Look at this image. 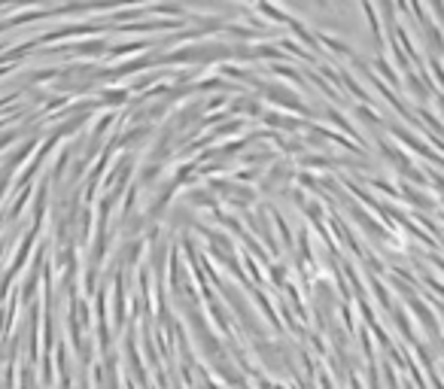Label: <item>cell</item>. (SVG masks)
Instances as JSON below:
<instances>
[{
	"instance_id": "cell-6",
	"label": "cell",
	"mask_w": 444,
	"mask_h": 389,
	"mask_svg": "<svg viewBox=\"0 0 444 389\" xmlns=\"http://www.w3.org/2000/svg\"><path fill=\"white\" fill-rule=\"evenodd\" d=\"M292 180V164H286V161H280V164H274L271 171L262 177V189L265 192H274L280 183H289Z\"/></svg>"
},
{
	"instance_id": "cell-10",
	"label": "cell",
	"mask_w": 444,
	"mask_h": 389,
	"mask_svg": "<svg viewBox=\"0 0 444 389\" xmlns=\"http://www.w3.org/2000/svg\"><path fill=\"white\" fill-rule=\"evenodd\" d=\"M372 67H374L377 73H381V77H384L386 82H390V86H396V88H399V86H402L399 73H396V67H393V64H390V61H386V58H384V55H374V64H372Z\"/></svg>"
},
{
	"instance_id": "cell-17",
	"label": "cell",
	"mask_w": 444,
	"mask_h": 389,
	"mask_svg": "<svg viewBox=\"0 0 444 389\" xmlns=\"http://www.w3.org/2000/svg\"><path fill=\"white\" fill-rule=\"evenodd\" d=\"M432 98H436V107H438V113L444 116V91H436V95H432Z\"/></svg>"
},
{
	"instance_id": "cell-12",
	"label": "cell",
	"mask_w": 444,
	"mask_h": 389,
	"mask_svg": "<svg viewBox=\"0 0 444 389\" xmlns=\"http://www.w3.org/2000/svg\"><path fill=\"white\" fill-rule=\"evenodd\" d=\"M271 73H277V77H283V79H292L295 86H301L304 88V79H301V73L292 67V64H271Z\"/></svg>"
},
{
	"instance_id": "cell-16",
	"label": "cell",
	"mask_w": 444,
	"mask_h": 389,
	"mask_svg": "<svg viewBox=\"0 0 444 389\" xmlns=\"http://www.w3.org/2000/svg\"><path fill=\"white\" fill-rule=\"evenodd\" d=\"M271 277H274V283H283L286 280V265H271Z\"/></svg>"
},
{
	"instance_id": "cell-2",
	"label": "cell",
	"mask_w": 444,
	"mask_h": 389,
	"mask_svg": "<svg viewBox=\"0 0 444 389\" xmlns=\"http://www.w3.org/2000/svg\"><path fill=\"white\" fill-rule=\"evenodd\" d=\"M390 134H393L399 143H405V146H408L411 152H417V155H423V159H429V161H436V164H441V168H444V159H441L438 152H432V150H429V143L423 140V137L411 134L408 128H399V125H390Z\"/></svg>"
},
{
	"instance_id": "cell-9",
	"label": "cell",
	"mask_w": 444,
	"mask_h": 389,
	"mask_svg": "<svg viewBox=\"0 0 444 389\" xmlns=\"http://www.w3.org/2000/svg\"><path fill=\"white\" fill-rule=\"evenodd\" d=\"M137 49H152L150 40H131V43H113L107 52V58H125V55H134Z\"/></svg>"
},
{
	"instance_id": "cell-1",
	"label": "cell",
	"mask_w": 444,
	"mask_h": 389,
	"mask_svg": "<svg viewBox=\"0 0 444 389\" xmlns=\"http://www.w3.org/2000/svg\"><path fill=\"white\" fill-rule=\"evenodd\" d=\"M259 95H262L265 100H271L274 107L292 110V113H301V116L313 113V110L299 98V91H292L289 86H280V82H262V86H259Z\"/></svg>"
},
{
	"instance_id": "cell-8",
	"label": "cell",
	"mask_w": 444,
	"mask_h": 389,
	"mask_svg": "<svg viewBox=\"0 0 444 389\" xmlns=\"http://www.w3.org/2000/svg\"><path fill=\"white\" fill-rule=\"evenodd\" d=\"M402 82H405V88H408V91H411V95L417 98V100H429V95H432V91H429L426 86H423L420 73L414 70V67H411L408 73H405V77H402Z\"/></svg>"
},
{
	"instance_id": "cell-11",
	"label": "cell",
	"mask_w": 444,
	"mask_h": 389,
	"mask_svg": "<svg viewBox=\"0 0 444 389\" xmlns=\"http://www.w3.org/2000/svg\"><path fill=\"white\" fill-rule=\"evenodd\" d=\"M322 116H326V119H329V122H335L338 128H344V131H347L350 137H353V140H363V137H359V131H356V128H353V125H350V122H347V116H344V113H341V110H332V107H329V110H326V113H322Z\"/></svg>"
},
{
	"instance_id": "cell-7",
	"label": "cell",
	"mask_w": 444,
	"mask_h": 389,
	"mask_svg": "<svg viewBox=\"0 0 444 389\" xmlns=\"http://www.w3.org/2000/svg\"><path fill=\"white\" fill-rule=\"evenodd\" d=\"M228 107H231V113H240V116H259V119H262V113H265L262 104H259V98H253V95L231 98Z\"/></svg>"
},
{
	"instance_id": "cell-4",
	"label": "cell",
	"mask_w": 444,
	"mask_h": 389,
	"mask_svg": "<svg viewBox=\"0 0 444 389\" xmlns=\"http://www.w3.org/2000/svg\"><path fill=\"white\" fill-rule=\"evenodd\" d=\"M262 122L265 128H277V131H308L313 122H304L299 116H286V113H274V110H268L262 113Z\"/></svg>"
},
{
	"instance_id": "cell-5",
	"label": "cell",
	"mask_w": 444,
	"mask_h": 389,
	"mask_svg": "<svg viewBox=\"0 0 444 389\" xmlns=\"http://www.w3.org/2000/svg\"><path fill=\"white\" fill-rule=\"evenodd\" d=\"M399 192H402L405 201L414 204V207H420V210H436V198H429L426 192L417 189V186H411V183H402Z\"/></svg>"
},
{
	"instance_id": "cell-14",
	"label": "cell",
	"mask_w": 444,
	"mask_h": 389,
	"mask_svg": "<svg viewBox=\"0 0 444 389\" xmlns=\"http://www.w3.org/2000/svg\"><path fill=\"white\" fill-rule=\"evenodd\" d=\"M429 70H432V79L438 82V91H444V58L432 55V58H429Z\"/></svg>"
},
{
	"instance_id": "cell-3",
	"label": "cell",
	"mask_w": 444,
	"mask_h": 389,
	"mask_svg": "<svg viewBox=\"0 0 444 389\" xmlns=\"http://www.w3.org/2000/svg\"><path fill=\"white\" fill-rule=\"evenodd\" d=\"M408 308L417 313L420 326L429 331V341H432V344H438V341H441V326H438V319H436V313H432L429 304H423L417 295H411V298H408Z\"/></svg>"
},
{
	"instance_id": "cell-15",
	"label": "cell",
	"mask_w": 444,
	"mask_h": 389,
	"mask_svg": "<svg viewBox=\"0 0 444 389\" xmlns=\"http://www.w3.org/2000/svg\"><path fill=\"white\" fill-rule=\"evenodd\" d=\"M372 289H374V295H377V301L384 304L386 310H393L396 304H393V298H390V289H386V286L381 283V280H372Z\"/></svg>"
},
{
	"instance_id": "cell-13",
	"label": "cell",
	"mask_w": 444,
	"mask_h": 389,
	"mask_svg": "<svg viewBox=\"0 0 444 389\" xmlns=\"http://www.w3.org/2000/svg\"><path fill=\"white\" fill-rule=\"evenodd\" d=\"M353 113H356V119H363V122H365V125H374V128H377V125H384V119H381V116H377V113H374V110H372V107H365V104H359V107L353 110Z\"/></svg>"
}]
</instances>
